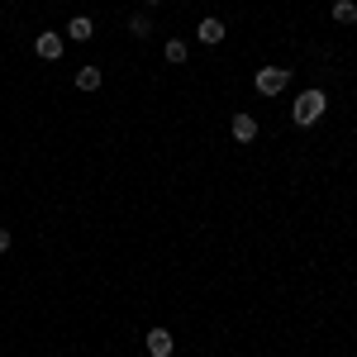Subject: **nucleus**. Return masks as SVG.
Masks as SVG:
<instances>
[{
    "label": "nucleus",
    "instance_id": "nucleus-1",
    "mask_svg": "<svg viewBox=\"0 0 357 357\" xmlns=\"http://www.w3.org/2000/svg\"><path fill=\"white\" fill-rule=\"evenodd\" d=\"M324 110H329V96H324L319 86H310V91H301V96H296V105H291V119H296L301 129H310V124H314V119H319Z\"/></svg>",
    "mask_w": 357,
    "mask_h": 357
},
{
    "label": "nucleus",
    "instance_id": "nucleus-2",
    "mask_svg": "<svg viewBox=\"0 0 357 357\" xmlns=\"http://www.w3.org/2000/svg\"><path fill=\"white\" fill-rule=\"evenodd\" d=\"M252 86H257V96H281L291 86V67H257Z\"/></svg>",
    "mask_w": 357,
    "mask_h": 357
},
{
    "label": "nucleus",
    "instance_id": "nucleus-3",
    "mask_svg": "<svg viewBox=\"0 0 357 357\" xmlns=\"http://www.w3.org/2000/svg\"><path fill=\"white\" fill-rule=\"evenodd\" d=\"M33 53L43 57V62H57V57H62V33H53V29H38V38H33Z\"/></svg>",
    "mask_w": 357,
    "mask_h": 357
},
{
    "label": "nucleus",
    "instance_id": "nucleus-4",
    "mask_svg": "<svg viewBox=\"0 0 357 357\" xmlns=\"http://www.w3.org/2000/svg\"><path fill=\"white\" fill-rule=\"evenodd\" d=\"M143 348H148V357H172L176 338H172L167 329H148V333H143Z\"/></svg>",
    "mask_w": 357,
    "mask_h": 357
},
{
    "label": "nucleus",
    "instance_id": "nucleus-5",
    "mask_svg": "<svg viewBox=\"0 0 357 357\" xmlns=\"http://www.w3.org/2000/svg\"><path fill=\"white\" fill-rule=\"evenodd\" d=\"M195 33H200V43H210V48H215V43H224V33H229V24H224V20H215V15H205Z\"/></svg>",
    "mask_w": 357,
    "mask_h": 357
},
{
    "label": "nucleus",
    "instance_id": "nucleus-6",
    "mask_svg": "<svg viewBox=\"0 0 357 357\" xmlns=\"http://www.w3.org/2000/svg\"><path fill=\"white\" fill-rule=\"evenodd\" d=\"M229 134H234V143H252L257 138V119L252 114H234L229 119Z\"/></svg>",
    "mask_w": 357,
    "mask_h": 357
},
{
    "label": "nucleus",
    "instance_id": "nucleus-7",
    "mask_svg": "<svg viewBox=\"0 0 357 357\" xmlns=\"http://www.w3.org/2000/svg\"><path fill=\"white\" fill-rule=\"evenodd\" d=\"M67 38H72V43H91V38H96V20H91V15H77V20L67 24Z\"/></svg>",
    "mask_w": 357,
    "mask_h": 357
},
{
    "label": "nucleus",
    "instance_id": "nucleus-8",
    "mask_svg": "<svg viewBox=\"0 0 357 357\" xmlns=\"http://www.w3.org/2000/svg\"><path fill=\"white\" fill-rule=\"evenodd\" d=\"M100 82H105V77H100V67H82V72H77V91H86V96H91V91H100Z\"/></svg>",
    "mask_w": 357,
    "mask_h": 357
},
{
    "label": "nucleus",
    "instance_id": "nucleus-9",
    "mask_svg": "<svg viewBox=\"0 0 357 357\" xmlns=\"http://www.w3.org/2000/svg\"><path fill=\"white\" fill-rule=\"evenodd\" d=\"M162 57H167V62H172V67H181V62H186V57H191V48H186V43H181V38H167Z\"/></svg>",
    "mask_w": 357,
    "mask_h": 357
},
{
    "label": "nucleus",
    "instance_id": "nucleus-10",
    "mask_svg": "<svg viewBox=\"0 0 357 357\" xmlns=\"http://www.w3.org/2000/svg\"><path fill=\"white\" fill-rule=\"evenodd\" d=\"M333 20L338 24H357V5L353 0H333Z\"/></svg>",
    "mask_w": 357,
    "mask_h": 357
},
{
    "label": "nucleus",
    "instance_id": "nucleus-11",
    "mask_svg": "<svg viewBox=\"0 0 357 357\" xmlns=\"http://www.w3.org/2000/svg\"><path fill=\"white\" fill-rule=\"evenodd\" d=\"M129 33H134V38H148V33H153V20H148V15H134V20H129Z\"/></svg>",
    "mask_w": 357,
    "mask_h": 357
},
{
    "label": "nucleus",
    "instance_id": "nucleus-12",
    "mask_svg": "<svg viewBox=\"0 0 357 357\" xmlns=\"http://www.w3.org/2000/svg\"><path fill=\"white\" fill-rule=\"evenodd\" d=\"M10 243H15V238H10V229H0V252H10Z\"/></svg>",
    "mask_w": 357,
    "mask_h": 357
},
{
    "label": "nucleus",
    "instance_id": "nucleus-13",
    "mask_svg": "<svg viewBox=\"0 0 357 357\" xmlns=\"http://www.w3.org/2000/svg\"><path fill=\"white\" fill-rule=\"evenodd\" d=\"M143 5H162V0H143Z\"/></svg>",
    "mask_w": 357,
    "mask_h": 357
}]
</instances>
